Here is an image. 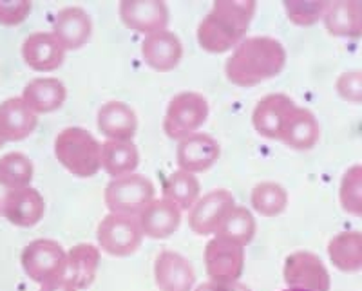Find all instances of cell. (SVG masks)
Segmentation results:
<instances>
[{
	"label": "cell",
	"instance_id": "cell-25",
	"mask_svg": "<svg viewBox=\"0 0 362 291\" xmlns=\"http://www.w3.org/2000/svg\"><path fill=\"white\" fill-rule=\"evenodd\" d=\"M321 140V125L310 109L296 107L292 118L284 127L281 141L293 150H312Z\"/></svg>",
	"mask_w": 362,
	"mask_h": 291
},
{
	"label": "cell",
	"instance_id": "cell-33",
	"mask_svg": "<svg viewBox=\"0 0 362 291\" xmlns=\"http://www.w3.org/2000/svg\"><path fill=\"white\" fill-rule=\"evenodd\" d=\"M283 8L290 22H293L296 25L308 28V25H313L319 20H322L326 8H328V2H325V0H319V2L317 0H313V2L286 0V2H283Z\"/></svg>",
	"mask_w": 362,
	"mask_h": 291
},
{
	"label": "cell",
	"instance_id": "cell-2",
	"mask_svg": "<svg viewBox=\"0 0 362 291\" xmlns=\"http://www.w3.org/2000/svg\"><path fill=\"white\" fill-rule=\"evenodd\" d=\"M255 0H218L198 24L196 38L206 53L221 54L235 49L247 38L254 15Z\"/></svg>",
	"mask_w": 362,
	"mask_h": 291
},
{
	"label": "cell",
	"instance_id": "cell-31",
	"mask_svg": "<svg viewBox=\"0 0 362 291\" xmlns=\"http://www.w3.org/2000/svg\"><path fill=\"white\" fill-rule=\"evenodd\" d=\"M33 161L22 152H9L0 158V183L8 190L29 186L33 181Z\"/></svg>",
	"mask_w": 362,
	"mask_h": 291
},
{
	"label": "cell",
	"instance_id": "cell-4",
	"mask_svg": "<svg viewBox=\"0 0 362 291\" xmlns=\"http://www.w3.org/2000/svg\"><path fill=\"white\" fill-rule=\"evenodd\" d=\"M154 199L156 189L153 181L136 172L112 177L103 192V201L109 212L124 215H138Z\"/></svg>",
	"mask_w": 362,
	"mask_h": 291
},
{
	"label": "cell",
	"instance_id": "cell-8",
	"mask_svg": "<svg viewBox=\"0 0 362 291\" xmlns=\"http://www.w3.org/2000/svg\"><path fill=\"white\" fill-rule=\"evenodd\" d=\"M283 277L286 287L305 291H329L332 279L325 263L313 251L299 250L284 259Z\"/></svg>",
	"mask_w": 362,
	"mask_h": 291
},
{
	"label": "cell",
	"instance_id": "cell-22",
	"mask_svg": "<svg viewBox=\"0 0 362 291\" xmlns=\"http://www.w3.org/2000/svg\"><path fill=\"white\" fill-rule=\"evenodd\" d=\"M38 125L35 114L22 98H8L0 103V134L4 141H22L33 134Z\"/></svg>",
	"mask_w": 362,
	"mask_h": 291
},
{
	"label": "cell",
	"instance_id": "cell-26",
	"mask_svg": "<svg viewBox=\"0 0 362 291\" xmlns=\"http://www.w3.org/2000/svg\"><path fill=\"white\" fill-rule=\"evenodd\" d=\"M328 257L337 270L357 273L362 270V234L357 230L342 232L328 242Z\"/></svg>",
	"mask_w": 362,
	"mask_h": 291
},
{
	"label": "cell",
	"instance_id": "cell-9",
	"mask_svg": "<svg viewBox=\"0 0 362 291\" xmlns=\"http://www.w3.org/2000/svg\"><path fill=\"white\" fill-rule=\"evenodd\" d=\"M205 270L212 283H238L245 270V248L214 237L205 247Z\"/></svg>",
	"mask_w": 362,
	"mask_h": 291
},
{
	"label": "cell",
	"instance_id": "cell-7",
	"mask_svg": "<svg viewBox=\"0 0 362 291\" xmlns=\"http://www.w3.org/2000/svg\"><path fill=\"white\" fill-rule=\"evenodd\" d=\"M21 263L29 279L44 284L66 275L67 251L53 239H37L22 250Z\"/></svg>",
	"mask_w": 362,
	"mask_h": 291
},
{
	"label": "cell",
	"instance_id": "cell-14",
	"mask_svg": "<svg viewBox=\"0 0 362 291\" xmlns=\"http://www.w3.org/2000/svg\"><path fill=\"white\" fill-rule=\"evenodd\" d=\"M154 283L160 291H192L196 270L187 257L165 250L154 261Z\"/></svg>",
	"mask_w": 362,
	"mask_h": 291
},
{
	"label": "cell",
	"instance_id": "cell-1",
	"mask_svg": "<svg viewBox=\"0 0 362 291\" xmlns=\"http://www.w3.org/2000/svg\"><path fill=\"white\" fill-rule=\"evenodd\" d=\"M286 66V49L277 38L248 37L226 58V80L238 87H255L276 78Z\"/></svg>",
	"mask_w": 362,
	"mask_h": 291
},
{
	"label": "cell",
	"instance_id": "cell-32",
	"mask_svg": "<svg viewBox=\"0 0 362 291\" xmlns=\"http://www.w3.org/2000/svg\"><path fill=\"white\" fill-rule=\"evenodd\" d=\"M339 201L342 210L358 218L362 213V167L354 165L344 172L339 186Z\"/></svg>",
	"mask_w": 362,
	"mask_h": 291
},
{
	"label": "cell",
	"instance_id": "cell-17",
	"mask_svg": "<svg viewBox=\"0 0 362 291\" xmlns=\"http://www.w3.org/2000/svg\"><path fill=\"white\" fill-rule=\"evenodd\" d=\"M144 237L161 241L173 237L181 225V210L165 197L148 203L138 215Z\"/></svg>",
	"mask_w": 362,
	"mask_h": 291
},
{
	"label": "cell",
	"instance_id": "cell-23",
	"mask_svg": "<svg viewBox=\"0 0 362 291\" xmlns=\"http://www.w3.org/2000/svg\"><path fill=\"white\" fill-rule=\"evenodd\" d=\"M100 259H102V254L95 244H90V242L74 244L67 251V266L64 277L78 291L87 290L95 283L100 268Z\"/></svg>",
	"mask_w": 362,
	"mask_h": 291
},
{
	"label": "cell",
	"instance_id": "cell-38",
	"mask_svg": "<svg viewBox=\"0 0 362 291\" xmlns=\"http://www.w3.org/2000/svg\"><path fill=\"white\" fill-rule=\"evenodd\" d=\"M8 194L9 190L0 183V215H2V218H4V206H6V199H8Z\"/></svg>",
	"mask_w": 362,
	"mask_h": 291
},
{
	"label": "cell",
	"instance_id": "cell-36",
	"mask_svg": "<svg viewBox=\"0 0 362 291\" xmlns=\"http://www.w3.org/2000/svg\"><path fill=\"white\" fill-rule=\"evenodd\" d=\"M192 291H252V290L248 286H245V284L239 283V280L238 283H230V284H218L209 280V283L199 284V286Z\"/></svg>",
	"mask_w": 362,
	"mask_h": 291
},
{
	"label": "cell",
	"instance_id": "cell-28",
	"mask_svg": "<svg viewBox=\"0 0 362 291\" xmlns=\"http://www.w3.org/2000/svg\"><path fill=\"white\" fill-rule=\"evenodd\" d=\"M255 232H257V222H255L254 213L247 206L234 205L230 208V212L225 215V219L221 221V225H219L218 232L214 235L245 248L255 237Z\"/></svg>",
	"mask_w": 362,
	"mask_h": 291
},
{
	"label": "cell",
	"instance_id": "cell-12",
	"mask_svg": "<svg viewBox=\"0 0 362 291\" xmlns=\"http://www.w3.org/2000/svg\"><path fill=\"white\" fill-rule=\"evenodd\" d=\"M235 205L232 192L225 189L210 190L189 210V226L196 235H214L225 215Z\"/></svg>",
	"mask_w": 362,
	"mask_h": 291
},
{
	"label": "cell",
	"instance_id": "cell-19",
	"mask_svg": "<svg viewBox=\"0 0 362 291\" xmlns=\"http://www.w3.org/2000/svg\"><path fill=\"white\" fill-rule=\"evenodd\" d=\"M96 127L107 140L132 141L138 132V116L125 102H107L98 109Z\"/></svg>",
	"mask_w": 362,
	"mask_h": 291
},
{
	"label": "cell",
	"instance_id": "cell-30",
	"mask_svg": "<svg viewBox=\"0 0 362 291\" xmlns=\"http://www.w3.org/2000/svg\"><path fill=\"white\" fill-rule=\"evenodd\" d=\"M250 205L263 218H277L288 206V192L281 183L263 181L252 189Z\"/></svg>",
	"mask_w": 362,
	"mask_h": 291
},
{
	"label": "cell",
	"instance_id": "cell-3",
	"mask_svg": "<svg viewBox=\"0 0 362 291\" xmlns=\"http://www.w3.org/2000/svg\"><path fill=\"white\" fill-rule=\"evenodd\" d=\"M54 158L76 177H93L102 168V143L83 127H66L54 138Z\"/></svg>",
	"mask_w": 362,
	"mask_h": 291
},
{
	"label": "cell",
	"instance_id": "cell-35",
	"mask_svg": "<svg viewBox=\"0 0 362 291\" xmlns=\"http://www.w3.org/2000/svg\"><path fill=\"white\" fill-rule=\"evenodd\" d=\"M29 13H31V2H28V0L0 2V24L18 25L29 17Z\"/></svg>",
	"mask_w": 362,
	"mask_h": 291
},
{
	"label": "cell",
	"instance_id": "cell-24",
	"mask_svg": "<svg viewBox=\"0 0 362 291\" xmlns=\"http://www.w3.org/2000/svg\"><path fill=\"white\" fill-rule=\"evenodd\" d=\"M325 28L329 35L342 38H358L362 35V6L358 0L328 2L325 11Z\"/></svg>",
	"mask_w": 362,
	"mask_h": 291
},
{
	"label": "cell",
	"instance_id": "cell-18",
	"mask_svg": "<svg viewBox=\"0 0 362 291\" xmlns=\"http://www.w3.org/2000/svg\"><path fill=\"white\" fill-rule=\"evenodd\" d=\"M66 53L67 51L57 40V37L53 33H44V31L29 35L22 44L24 62L38 73L57 71L66 60Z\"/></svg>",
	"mask_w": 362,
	"mask_h": 291
},
{
	"label": "cell",
	"instance_id": "cell-29",
	"mask_svg": "<svg viewBox=\"0 0 362 291\" xmlns=\"http://www.w3.org/2000/svg\"><path fill=\"white\" fill-rule=\"evenodd\" d=\"M163 197L167 201L174 203L177 208L183 212H189L199 197H202V185L196 174L185 172V170H176L165 179Z\"/></svg>",
	"mask_w": 362,
	"mask_h": 291
},
{
	"label": "cell",
	"instance_id": "cell-6",
	"mask_svg": "<svg viewBox=\"0 0 362 291\" xmlns=\"http://www.w3.org/2000/svg\"><path fill=\"white\" fill-rule=\"evenodd\" d=\"M98 248L112 257H129L141 247L144 234L136 215L109 212L96 228Z\"/></svg>",
	"mask_w": 362,
	"mask_h": 291
},
{
	"label": "cell",
	"instance_id": "cell-16",
	"mask_svg": "<svg viewBox=\"0 0 362 291\" xmlns=\"http://www.w3.org/2000/svg\"><path fill=\"white\" fill-rule=\"evenodd\" d=\"M53 35L66 51L82 49L93 35V20L89 13L78 6H67L57 13Z\"/></svg>",
	"mask_w": 362,
	"mask_h": 291
},
{
	"label": "cell",
	"instance_id": "cell-20",
	"mask_svg": "<svg viewBox=\"0 0 362 291\" xmlns=\"http://www.w3.org/2000/svg\"><path fill=\"white\" fill-rule=\"evenodd\" d=\"M45 201L33 186L9 190L4 206V218L18 228H31L44 219Z\"/></svg>",
	"mask_w": 362,
	"mask_h": 291
},
{
	"label": "cell",
	"instance_id": "cell-21",
	"mask_svg": "<svg viewBox=\"0 0 362 291\" xmlns=\"http://www.w3.org/2000/svg\"><path fill=\"white\" fill-rule=\"evenodd\" d=\"M22 102L35 112V114H49L58 111L66 103L67 89L62 80L53 76L35 78L24 87Z\"/></svg>",
	"mask_w": 362,
	"mask_h": 291
},
{
	"label": "cell",
	"instance_id": "cell-15",
	"mask_svg": "<svg viewBox=\"0 0 362 291\" xmlns=\"http://www.w3.org/2000/svg\"><path fill=\"white\" fill-rule=\"evenodd\" d=\"M141 57L151 69L169 73L180 66L183 58V44L174 31L163 29L145 37L141 42Z\"/></svg>",
	"mask_w": 362,
	"mask_h": 291
},
{
	"label": "cell",
	"instance_id": "cell-34",
	"mask_svg": "<svg viewBox=\"0 0 362 291\" xmlns=\"http://www.w3.org/2000/svg\"><path fill=\"white\" fill-rule=\"evenodd\" d=\"M335 89L342 100L358 105L362 102V73L361 71L342 73L335 82Z\"/></svg>",
	"mask_w": 362,
	"mask_h": 291
},
{
	"label": "cell",
	"instance_id": "cell-11",
	"mask_svg": "<svg viewBox=\"0 0 362 291\" xmlns=\"http://www.w3.org/2000/svg\"><path fill=\"white\" fill-rule=\"evenodd\" d=\"M118 15L125 28L145 37L167 29L170 20L169 6L161 0H122Z\"/></svg>",
	"mask_w": 362,
	"mask_h": 291
},
{
	"label": "cell",
	"instance_id": "cell-27",
	"mask_svg": "<svg viewBox=\"0 0 362 291\" xmlns=\"http://www.w3.org/2000/svg\"><path fill=\"white\" fill-rule=\"evenodd\" d=\"M140 165V152L132 141L107 140L102 143V168L111 177L136 172Z\"/></svg>",
	"mask_w": 362,
	"mask_h": 291
},
{
	"label": "cell",
	"instance_id": "cell-39",
	"mask_svg": "<svg viewBox=\"0 0 362 291\" xmlns=\"http://www.w3.org/2000/svg\"><path fill=\"white\" fill-rule=\"evenodd\" d=\"M4 145H6V141H4V138H2V134H0V148L4 147Z\"/></svg>",
	"mask_w": 362,
	"mask_h": 291
},
{
	"label": "cell",
	"instance_id": "cell-40",
	"mask_svg": "<svg viewBox=\"0 0 362 291\" xmlns=\"http://www.w3.org/2000/svg\"><path fill=\"white\" fill-rule=\"evenodd\" d=\"M283 291H305V290H292V287H286V290H283Z\"/></svg>",
	"mask_w": 362,
	"mask_h": 291
},
{
	"label": "cell",
	"instance_id": "cell-37",
	"mask_svg": "<svg viewBox=\"0 0 362 291\" xmlns=\"http://www.w3.org/2000/svg\"><path fill=\"white\" fill-rule=\"evenodd\" d=\"M40 291H78L66 277H58V279L49 280V283L40 284Z\"/></svg>",
	"mask_w": 362,
	"mask_h": 291
},
{
	"label": "cell",
	"instance_id": "cell-10",
	"mask_svg": "<svg viewBox=\"0 0 362 291\" xmlns=\"http://www.w3.org/2000/svg\"><path fill=\"white\" fill-rule=\"evenodd\" d=\"M297 103L283 93H272L255 103L252 112V125L255 132L268 140L281 141L284 127L292 118Z\"/></svg>",
	"mask_w": 362,
	"mask_h": 291
},
{
	"label": "cell",
	"instance_id": "cell-13",
	"mask_svg": "<svg viewBox=\"0 0 362 291\" xmlns=\"http://www.w3.org/2000/svg\"><path fill=\"white\" fill-rule=\"evenodd\" d=\"M219 156H221V147L218 140L206 132H194L177 141L176 161L180 170L185 172H206L210 167H214Z\"/></svg>",
	"mask_w": 362,
	"mask_h": 291
},
{
	"label": "cell",
	"instance_id": "cell-5",
	"mask_svg": "<svg viewBox=\"0 0 362 291\" xmlns=\"http://www.w3.org/2000/svg\"><path fill=\"white\" fill-rule=\"evenodd\" d=\"M210 107L203 95L185 90L174 96L167 105L163 118V132L170 140H183L187 136L199 132L209 118Z\"/></svg>",
	"mask_w": 362,
	"mask_h": 291
}]
</instances>
